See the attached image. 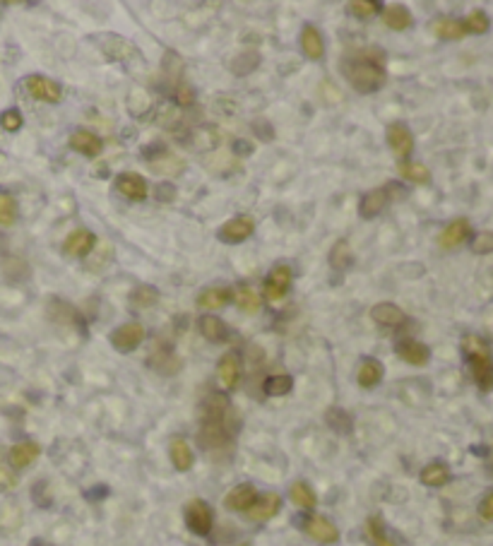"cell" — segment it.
Returning a JSON list of instances; mask_svg holds the SVG:
<instances>
[{"label": "cell", "mask_w": 493, "mask_h": 546, "mask_svg": "<svg viewBox=\"0 0 493 546\" xmlns=\"http://www.w3.org/2000/svg\"><path fill=\"white\" fill-rule=\"evenodd\" d=\"M462 352L467 361H470L472 376L477 380V385L484 392L493 390V357H491V347L486 345L482 337L477 335H467L462 340Z\"/></svg>", "instance_id": "obj_3"}, {"label": "cell", "mask_w": 493, "mask_h": 546, "mask_svg": "<svg viewBox=\"0 0 493 546\" xmlns=\"http://www.w3.org/2000/svg\"><path fill=\"white\" fill-rule=\"evenodd\" d=\"M229 416H233L229 402H226L222 395H212L205 407V414H202V426L198 436L202 448L217 450L226 446V441H229L233 431L229 426Z\"/></svg>", "instance_id": "obj_2"}, {"label": "cell", "mask_w": 493, "mask_h": 546, "mask_svg": "<svg viewBox=\"0 0 493 546\" xmlns=\"http://www.w3.org/2000/svg\"><path fill=\"white\" fill-rule=\"evenodd\" d=\"M94 241L97 238H94V233L90 231V229H75L70 236L65 238V243H63V251H65V256L85 258L87 253H92Z\"/></svg>", "instance_id": "obj_15"}, {"label": "cell", "mask_w": 493, "mask_h": 546, "mask_svg": "<svg viewBox=\"0 0 493 546\" xmlns=\"http://www.w3.org/2000/svg\"><path fill=\"white\" fill-rule=\"evenodd\" d=\"M472 226H470V219L460 217V219H452L450 224H447L443 231H440L438 236V243L443 246V248H457L460 243H465L467 236H470Z\"/></svg>", "instance_id": "obj_17"}, {"label": "cell", "mask_w": 493, "mask_h": 546, "mask_svg": "<svg viewBox=\"0 0 493 546\" xmlns=\"http://www.w3.org/2000/svg\"><path fill=\"white\" fill-rule=\"evenodd\" d=\"M351 263V248L346 241H337L330 251V265L334 270H342V268H349Z\"/></svg>", "instance_id": "obj_37"}, {"label": "cell", "mask_w": 493, "mask_h": 546, "mask_svg": "<svg viewBox=\"0 0 493 546\" xmlns=\"http://www.w3.org/2000/svg\"><path fill=\"white\" fill-rule=\"evenodd\" d=\"M383 22L385 27L395 29V31H404L414 24L412 20V12H409L404 5H390V8L383 10Z\"/></svg>", "instance_id": "obj_25"}, {"label": "cell", "mask_w": 493, "mask_h": 546, "mask_svg": "<svg viewBox=\"0 0 493 546\" xmlns=\"http://www.w3.org/2000/svg\"><path fill=\"white\" fill-rule=\"evenodd\" d=\"M390 200V188H373L369 190V193L364 195L361 202H359V214H361L364 219H373L378 217V214L383 212L385 205H388Z\"/></svg>", "instance_id": "obj_14"}, {"label": "cell", "mask_w": 493, "mask_h": 546, "mask_svg": "<svg viewBox=\"0 0 493 546\" xmlns=\"http://www.w3.org/2000/svg\"><path fill=\"white\" fill-rule=\"evenodd\" d=\"M395 354L402 361L412 364V366H426L428 359H431V352H428V347L421 345V342H416V340H400L395 345Z\"/></svg>", "instance_id": "obj_13"}, {"label": "cell", "mask_w": 493, "mask_h": 546, "mask_svg": "<svg viewBox=\"0 0 493 546\" xmlns=\"http://www.w3.org/2000/svg\"><path fill=\"white\" fill-rule=\"evenodd\" d=\"M479 513H482L484 520H493V493H489V496L482 500V505H479Z\"/></svg>", "instance_id": "obj_45"}, {"label": "cell", "mask_w": 493, "mask_h": 546, "mask_svg": "<svg viewBox=\"0 0 493 546\" xmlns=\"http://www.w3.org/2000/svg\"><path fill=\"white\" fill-rule=\"evenodd\" d=\"M253 231H255V221H253V217L241 214V217H233L224 226H219L217 238L224 241V243H241Z\"/></svg>", "instance_id": "obj_10"}, {"label": "cell", "mask_w": 493, "mask_h": 546, "mask_svg": "<svg viewBox=\"0 0 493 546\" xmlns=\"http://www.w3.org/2000/svg\"><path fill=\"white\" fill-rule=\"evenodd\" d=\"M255 500H258L255 486L253 484H238L226 493L224 505L229 508V510H236V513H248Z\"/></svg>", "instance_id": "obj_12"}, {"label": "cell", "mask_w": 493, "mask_h": 546, "mask_svg": "<svg viewBox=\"0 0 493 546\" xmlns=\"http://www.w3.org/2000/svg\"><path fill=\"white\" fill-rule=\"evenodd\" d=\"M260 296L255 294L250 287H241L236 291V306L243 310V313H248V315H253V313H258L260 310Z\"/></svg>", "instance_id": "obj_33"}, {"label": "cell", "mask_w": 493, "mask_h": 546, "mask_svg": "<svg viewBox=\"0 0 493 546\" xmlns=\"http://www.w3.org/2000/svg\"><path fill=\"white\" fill-rule=\"evenodd\" d=\"M233 546H250V544H233Z\"/></svg>", "instance_id": "obj_47"}, {"label": "cell", "mask_w": 493, "mask_h": 546, "mask_svg": "<svg viewBox=\"0 0 493 546\" xmlns=\"http://www.w3.org/2000/svg\"><path fill=\"white\" fill-rule=\"evenodd\" d=\"M431 31L438 39H445V41H457L467 34L465 24L460 20H452V17H438V20H433Z\"/></svg>", "instance_id": "obj_23"}, {"label": "cell", "mask_w": 493, "mask_h": 546, "mask_svg": "<svg viewBox=\"0 0 493 546\" xmlns=\"http://www.w3.org/2000/svg\"><path fill=\"white\" fill-rule=\"evenodd\" d=\"M472 251L477 253V256H489V253H493V231L477 233L472 241Z\"/></svg>", "instance_id": "obj_40"}, {"label": "cell", "mask_w": 493, "mask_h": 546, "mask_svg": "<svg viewBox=\"0 0 493 546\" xmlns=\"http://www.w3.org/2000/svg\"><path fill=\"white\" fill-rule=\"evenodd\" d=\"M233 152H236V154H253V142H248V140H236V142H233Z\"/></svg>", "instance_id": "obj_46"}, {"label": "cell", "mask_w": 493, "mask_h": 546, "mask_svg": "<svg viewBox=\"0 0 493 546\" xmlns=\"http://www.w3.org/2000/svg\"><path fill=\"white\" fill-rule=\"evenodd\" d=\"M17 219V202L12 195L0 193V226H12Z\"/></svg>", "instance_id": "obj_38"}, {"label": "cell", "mask_w": 493, "mask_h": 546, "mask_svg": "<svg viewBox=\"0 0 493 546\" xmlns=\"http://www.w3.org/2000/svg\"><path fill=\"white\" fill-rule=\"evenodd\" d=\"M301 530L306 532L308 537H313L315 542L322 544H337L339 539V530L334 527L330 520L322 515H308L301 520Z\"/></svg>", "instance_id": "obj_8"}, {"label": "cell", "mask_w": 493, "mask_h": 546, "mask_svg": "<svg viewBox=\"0 0 493 546\" xmlns=\"http://www.w3.org/2000/svg\"><path fill=\"white\" fill-rule=\"evenodd\" d=\"M349 10H351V15L361 17V20H369V17L381 12V3H376V0H354V3H349Z\"/></svg>", "instance_id": "obj_39"}, {"label": "cell", "mask_w": 493, "mask_h": 546, "mask_svg": "<svg viewBox=\"0 0 493 546\" xmlns=\"http://www.w3.org/2000/svg\"><path fill=\"white\" fill-rule=\"evenodd\" d=\"M200 332L210 342H224L226 340V325L217 315H202L200 318Z\"/></svg>", "instance_id": "obj_31"}, {"label": "cell", "mask_w": 493, "mask_h": 546, "mask_svg": "<svg viewBox=\"0 0 493 546\" xmlns=\"http://www.w3.org/2000/svg\"><path fill=\"white\" fill-rule=\"evenodd\" d=\"M116 188H118V193L125 195V198L132 202H142V200H147V195H149L147 181H144L140 174H135V171H123V174L116 179Z\"/></svg>", "instance_id": "obj_11"}, {"label": "cell", "mask_w": 493, "mask_h": 546, "mask_svg": "<svg viewBox=\"0 0 493 546\" xmlns=\"http://www.w3.org/2000/svg\"><path fill=\"white\" fill-rule=\"evenodd\" d=\"M280 508H282V498L277 496V493H265L263 498H258L255 503H253V508L248 510V518L253 523H267V520H272L280 513Z\"/></svg>", "instance_id": "obj_19"}, {"label": "cell", "mask_w": 493, "mask_h": 546, "mask_svg": "<svg viewBox=\"0 0 493 546\" xmlns=\"http://www.w3.org/2000/svg\"><path fill=\"white\" fill-rule=\"evenodd\" d=\"M229 301H233V291L229 287H210V289L200 291L198 298H195V303L205 310H219Z\"/></svg>", "instance_id": "obj_20"}, {"label": "cell", "mask_w": 493, "mask_h": 546, "mask_svg": "<svg viewBox=\"0 0 493 546\" xmlns=\"http://www.w3.org/2000/svg\"><path fill=\"white\" fill-rule=\"evenodd\" d=\"M157 198H159L161 202L174 200L176 198V188L171 186V183H161V186H157Z\"/></svg>", "instance_id": "obj_44"}, {"label": "cell", "mask_w": 493, "mask_h": 546, "mask_svg": "<svg viewBox=\"0 0 493 546\" xmlns=\"http://www.w3.org/2000/svg\"><path fill=\"white\" fill-rule=\"evenodd\" d=\"M462 24H465V31H472V34H486L491 27V20L484 10H474L467 15V20Z\"/></svg>", "instance_id": "obj_36"}, {"label": "cell", "mask_w": 493, "mask_h": 546, "mask_svg": "<svg viewBox=\"0 0 493 546\" xmlns=\"http://www.w3.org/2000/svg\"><path fill=\"white\" fill-rule=\"evenodd\" d=\"M292 277H294V272L289 265H284V263L275 265V268L270 270L267 279H265V287H263L265 298H267V301H280V298L287 296L289 287H292Z\"/></svg>", "instance_id": "obj_7"}, {"label": "cell", "mask_w": 493, "mask_h": 546, "mask_svg": "<svg viewBox=\"0 0 493 546\" xmlns=\"http://www.w3.org/2000/svg\"><path fill=\"white\" fill-rule=\"evenodd\" d=\"M24 87H27V94L36 101H46V104H58L63 99V87L58 82L43 78V75H29L24 80Z\"/></svg>", "instance_id": "obj_6"}, {"label": "cell", "mask_w": 493, "mask_h": 546, "mask_svg": "<svg viewBox=\"0 0 493 546\" xmlns=\"http://www.w3.org/2000/svg\"><path fill=\"white\" fill-rule=\"evenodd\" d=\"M265 392L272 397H280V395H287V392H292L294 387V378L292 376H270L267 380H265Z\"/></svg>", "instance_id": "obj_34"}, {"label": "cell", "mask_w": 493, "mask_h": 546, "mask_svg": "<svg viewBox=\"0 0 493 546\" xmlns=\"http://www.w3.org/2000/svg\"><path fill=\"white\" fill-rule=\"evenodd\" d=\"M169 453H171V462H174V467L179 469V472H188V469L193 467V450H191V446H188V441H183V438H174Z\"/></svg>", "instance_id": "obj_28"}, {"label": "cell", "mask_w": 493, "mask_h": 546, "mask_svg": "<svg viewBox=\"0 0 493 546\" xmlns=\"http://www.w3.org/2000/svg\"><path fill=\"white\" fill-rule=\"evenodd\" d=\"M142 340H144V327L137 320L123 322L121 327H116L111 332V345H113V349H118L121 354L135 352V349L142 345Z\"/></svg>", "instance_id": "obj_5"}, {"label": "cell", "mask_w": 493, "mask_h": 546, "mask_svg": "<svg viewBox=\"0 0 493 546\" xmlns=\"http://www.w3.org/2000/svg\"><path fill=\"white\" fill-rule=\"evenodd\" d=\"M371 318L378 322V325H385V327H397L402 325L404 320H407V315H404V310L400 306H395V303H376V306L371 308Z\"/></svg>", "instance_id": "obj_21"}, {"label": "cell", "mask_w": 493, "mask_h": 546, "mask_svg": "<svg viewBox=\"0 0 493 546\" xmlns=\"http://www.w3.org/2000/svg\"><path fill=\"white\" fill-rule=\"evenodd\" d=\"M212 508L200 498H193L186 503V525L193 535L207 537L212 532Z\"/></svg>", "instance_id": "obj_4"}, {"label": "cell", "mask_w": 493, "mask_h": 546, "mask_svg": "<svg viewBox=\"0 0 493 546\" xmlns=\"http://www.w3.org/2000/svg\"><path fill=\"white\" fill-rule=\"evenodd\" d=\"M22 123H24V118L17 109H8V111H3V116H0V125H3L8 132H17L22 128Z\"/></svg>", "instance_id": "obj_41"}, {"label": "cell", "mask_w": 493, "mask_h": 546, "mask_svg": "<svg viewBox=\"0 0 493 546\" xmlns=\"http://www.w3.org/2000/svg\"><path fill=\"white\" fill-rule=\"evenodd\" d=\"M385 140H388V147L393 149V154L400 157V159H407V157L414 152V135H412V130H409L404 123L388 125Z\"/></svg>", "instance_id": "obj_9"}, {"label": "cell", "mask_w": 493, "mask_h": 546, "mask_svg": "<svg viewBox=\"0 0 493 546\" xmlns=\"http://www.w3.org/2000/svg\"><path fill=\"white\" fill-rule=\"evenodd\" d=\"M68 142H70V147L78 152V154L90 157V159L99 157L101 149H104V142H101V140L90 130H75Z\"/></svg>", "instance_id": "obj_16"}, {"label": "cell", "mask_w": 493, "mask_h": 546, "mask_svg": "<svg viewBox=\"0 0 493 546\" xmlns=\"http://www.w3.org/2000/svg\"><path fill=\"white\" fill-rule=\"evenodd\" d=\"M289 498H292V503L296 508H301V510H313L315 503H318V496H315V491L306 484V481H296V484H292V488H289Z\"/></svg>", "instance_id": "obj_27"}, {"label": "cell", "mask_w": 493, "mask_h": 546, "mask_svg": "<svg viewBox=\"0 0 493 546\" xmlns=\"http://www.w3.org/2000/svg\"><path fill=\"white\" fill-rule=\"evenodd\" d=\"M369 535L373 537V542H376V546H395L393 542H390L388 537H385L381 518H371V520H369Z\"/></svg>", "instance_id": "obj_42"}, {"label": "cell", "mask_w": 493, "mask_h": 546, "mask_svg": "<svg viewBox=\"0 0 493 546\" xmlns=\"http://www.w3.org/2000/svg\"><path fill=\"white\" fill-rule=\"evenodd\" d=\"M342 70L344 78L349 80V85L361 94H371L385 85L383 53L378 48H366L359 51V53L346 56Z\"/></svg>", "instance_id": "obj_1"}, {"label": "cell", "mask_w": 493, "mask_h": 546, "mask_svg": "<svg viewBox=\"0 0 493 546\" xmlns=\"http://www.w3.org/2000/svg\"><path fill=\"white\" fill-rule=\"evenodd\" d=\"M299 43H301V51H303L306 58L320 61L322 56H325V43H322V36H320L318 27H313V24H306V27L301 29Z\"/></svg>", "instance_id": "obj_18"}, {"label": "cell", "mask_w": 493, "mask_h": 546, "mask_svg": "<svg viewBox=\"0 0 493 546\" xmlns=\"http://www.w3.org/2000/svg\"><path fill=\"white\" fill-rule=\"evenodd\" d=\"M447 479H450V469H447L443 462H431V465H426L421 469V481L426 486H445Z\"/></svg>", "instance_id": "obj_30"}, {"label": "cell", "mask_w": 493, "mask_h": 546, "mask_svg": "<svg viewBox=\"0 0 493 546\" xmlns=\"http://www.w3.org/2000/svg\"><path fill=\"white\" fill-rule=\"evenodd\" d=\"M258 65H260V53H258V51H245V53H238L236 58L231 61V73L233 75H248Z\"/></svg>", "instance_id": "obj_32"}, {"label": "cell", "mask_w": 493, "mask_h": 546, "mask_svg": "<svg viewBox=\"0 0 493 546\" xmlns=\"http://www.w3.org/2000/svg\"><path fill=\"white\" fill-rule=\"evenodd\" d=\"M217 376L219 383H222L226 390H233L238 385V378H241V366H238L236 354H224L217 364Z\"/></svg>", "instance_id": "obj_22"}, {"label": "cell", "mask_w": 493, "mask_h": 546, "mask_svg": "<svg viewBox=\"0 0 493 546\" xmlns=\"http://www.w3.org/2000/svg\"><path fill=\"white\" fill-rule=\"evenodd\" d=\"M39 453H41V448L36 446V443H17V446L10 448L8 457H10V465L15 469H24L39 457Z\"/></svg>", "instance_id": "obj_24"}, {"label": "cell", "mask_w": 493, "mask_h": 546, "mask_svg": "<svg viewBox=\"0 0 493 546\" xmlns=\"http://www.w3.org/2000/svg\"><path fill=\"white\" fill-rule=\"evenodd\" d=\"M356 380H359V385H361L364 390H373V387L383 380V366L378 364L376 359H364L361 366H359Z\"/></svg>", "instance_id": "obj_26"}, {"label": "cell", "mask_w": 493, "mask_h": 546, "mask_svg": "<svg viewBox=\"0 0 493 546\" xmlns=\"http://www.w3.org/2000/svg\"><path fill=\"white\" fill-rule=\"evenodd\" d=\"M397 171H400V176L404 181L416 183V186H423V183L431 181V171L419 162H400L397 164Z\"/></svg>", "instance_id": "obj_29"}, {"label": "cell", "mask_w": 493, "mask_h": 546, "mask_svg": "<svg viewBox=\"0 0 493 546\" xmlns=\"http://www.w3.org/2000/svg\"><path fill=\"white\" fill-rule=\"evenodd\" d=\"M157 301H159V291L154 287H140V289L132 291V296H130L132 308H149V306H154Z\"/></svg>", "instance_id": "obj_35"}, {"label": "cell", "mask_w": 493, "mask_h": 546, "mask_svg": "<svg viewBox=\"0 0 493 546\" xmlns=\"http://www.w3.org/2000/svg\"><path fill=\"white\" fill-rule=\"evenodd\" d=\"M253 130L260 135V140H272V137H275V132H272V125L267 123V120H263V118L253 123Z\"/></svg>", "instance_id": "obj_43"}]
</instances>
